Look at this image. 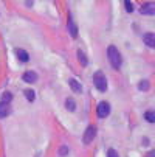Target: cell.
Wrapping results in <instances>:
<instances>
[{
    "instance_id": "6da1fadb",
    "label": "cell",
    "mask_w": 155,
    "mask_h": 157,
    "mask_svg": "<svg viewBox=\"0 0 155 157\" xmlns=\"http://www.w3.org/2000/svg\"><path fill=\"white\" fill-rule=\"evenodd\" d=\"M107 56H109V61H110V65L113 69H121V64H123V58H121V53L118 52V48L115 45H110L107 48Z\"/></svg>"
},
{
    "instance_id": "7a4b0ae2",
    "label": "cell",
    "mask_w": 155,
    "mask_h": 157,
    "mask_svg": "<svg viewBox=\"0 0 155 157\" xmlns=\"http://www.w3.org/2000/svg\"><path fill=\"white\" fill-rule=\"evenodd\" d=\"M93 82H95V86H96V89L99 92H105L107 90V79L102 75V72H96L93 75Z\"/></svg>"
},
{
    "instance_id": "3957f363",
    "label": "cell",
    "mask_w": 155,
    "mask_h": 157,
    "mask_svg": "<svg viewBox=\"0 0 155 157\" xmlns=\"http://www.w3.org/2000/svg\"><path fill=\"white\" fill-rule=\"evenodd\" d=\"M96 114H98L99 118H105L110 114V104L107 101H101L96 107Z\"/></svg>"
},
{
    "instance_id": "277c9868",
    "label": "cell",
    "mask_w": 155,
    "mask_h": 157,
    "mask_svg": "<svg viewBox=\"0 0 155 157\" xmlns=\"http://www.w3.org/2000/svg\"><path fill=\"white\" fill-rule=\"evenodd\" d=\"M95 136H96V128L95 126H88L87 129H85V132H84V143L85 145H88V143H92L93 142V139H95Z\"/></svg>"
},
{
    "instance_id": "5b68a950",
    "label": "cell",
    "mask_w": 155,
    "mask_h": 157,
    "mask_svg": "<svg viewBox=\"0 0 155 157\" xmlns=\"http://www.w3.org/2000/svg\"><path fill=\"white\" fill-rule=\"evenodd\" d=\"M143 40H144V44H146L147 47H150V48L155 47V34H153V33H146V34H143Z\"/></svg>"
},
{
    "instance_id": "8992f818",
    "label": "cell",
    "mask_w": 155,
    "mask_h": 157,
    "mask_svg": "<svg viewBox=\"0 0 155 157\" xmlns=\"http://www.w3.org/2000/svg\"><path fill=\"white\" fill-rule=\"evenodd\" d=\"M140 13H141V14H146V16H153V14H155V6H153V3H147V5L141 6Z\"/></svg>"
},
{
    "instance_id": "52a82bcc",
    "label": "cell",
    "mask_w": 155,
    "mask_h": 157,
    "mask_svg": "<svg viewBox=\"0 0 155 157\" xmlns=\"http://www.w3.org/2000/svg\"><path fill=\"white\" fill-rule=\"evenodd\" d=\"M11 114V107L6 103H0V118H5Z\"/></svg>"
},
{
    "instance_id": "ba28073f",
    "label": "cell",
    "mask_w": 155,
    "mask_h": 157,
    "mask_svg": "<svg viewBox=\"0 0 155 157\" xmlns=\"http://www.w3.org/2000/svg\"><path fill=\"white\" fill-rule=\"evenodd\" d=\"M24 81H25V82H36V81H37L36 72H31V70L25 72V73H24Z\"/></svg>"
},
{
    "instance_id": "9c48e42d",
    "label": "cell",
    "mask_w": 155,
    "mask_h": 157,
    "mask_svg": "<svg viewBox=\"0 0 155 157\" xmlns=\"http://www.w3.org/2000/svg\"><path fill=\"white\" fill-rule=\"evenodd\" d=\"M16 56H17L19 61H22V62H28V59H30L28 53H27L25 50H22V48H17V50H16Z\"/></svg>"
},
{
    "instance_id": "30bf717a",
    "label": "cell",
    "mask_w": 155,
    "mask_h": 157,
    "mask_svg": "<svg viewBox=\"0 0 155 157\" xmlns=\"http://www.w3.org/2000/svg\"><path fill=\"white\" fill-rule=\"evenodd\" d=\"M68 30H70L72 37H76L78 36V28H76V25H75V22H73L72 17H68Z\"/></svg>"
},
{
    "instance_id": "8fae6325",
    "label": "cell",
    "mask_w": 155,
    "mask_h": 157,
    "mask_svg": "<svg viewBox=\"0 0 155 157\" xmlns=\"http://www.w3.org/2000/svg\"><path fill=\"white\" fill-rule=\"evenodd\" d=\"M68 84H70V87H72V90H73V92H76V94H79V92L82 90L81 84H79V82H78L76 79H73V78H72V79L68 81Z\"/></svg>"
},
{
    "instance_id": "7c38bea8",
    "label": "cell",
    "mask_w": 155,
    "mask_h": 157,
    "mask_svg": "<svg viewBox=\"0 0 155 157\" xmlns=\"http://www.w3.org/2000/svg\"><path fill=\"white\" fill-rule=\"evenodd\" d=\"M11 100H13V94H11V92H3V95H2V103L9 104Z\"/></svg>"
},
{
    "instance_id": "4fadbf2b",
    "label": "cell",
    "mask_w": 155,
    "mask_h": 157,
    "mask_svg": "<svg viewBox=\"0 0 155 157\" xmlns=\"http://www.w3.org/2000/svg\"><path fill=\"white\" fill-rule=\"evenodd\" d=\"M65 107H67L70 112H73V110L76 109V104H75V101H73L72 98H68L67 101H65Z\"/></svg>"
},
{
    "instance_id": "5bb4252c",
    "label": "cell",
    "mask_w": 155,
    "mask_h": 157,
    "mask_svg": "<svg viewBox=\"0 0 155 157\" xmlns=\"http://www.w3.org/2000/svg\"><path fill=\"white\" fill-rule=\"evenodd\" d=\"M24 94H25V97H27V100H28V101H34V97H36L34 90H31V89H27V90H25Z\"/></svg>"
},
{
    "instance_id": "9a60e30c",
    "label": "cell",
    "mask_w": 155,
    "mask_h": 157,
    "mask_svg": "<svg viewBox=\"0 0 155 157\" xmlns=\"http://www.w3.org/2000/svg\"><path fill=\"white\" fill-rule=\"evenodd\" d=\"M78 59H79V62H81L82 65H87V56L84 55V52L78 50Z\"/></svg>"
},
{
    "instance_id": "2e32d148",
    "label": "cell",
    "mask_w": 155,
    "mask_h": 157,
    "mask_svg": "<svg viewBox=\"0 0 155 157\" xmlns=\"http://www.w3.org/2000/svg\"><path fill=\"white\" fill-rule=\"evenodd\" d=\"M144 118H146L149 123H155V115H153V112H152V110L146 112V114H144Z\"/></svg>"
},
{
    "instance_id": "e0dca14e",
    "label": "cell",
    "mask_w": 155,
    "mask_h": 157,
    "mask_svg": "<svg viewBox=\"0 0 155 157\" xmlns=\"http://www.w3.org/2000/svg\"><path fill=\"white\" fill-rule=\"evenodd\" d=\"M149 81H140V84H138V89L140 90H149Z\"/></svg>"
},
{
    "instance_id": "ac0fdd59",
    "label": "cell",
    "mask_w": 155,
    "mask_h": 157,
    "mask_svg": "<svg viewBox=\"0 0 155 157\" xmlns=\"http://www.w3.org/2000/svg\"><path fill=\"white\" fill-rule=\"evenodd\" d=\"M107 157H120V155H118V152H116L113 148H110V149L107 151Z\"/></svg>"
},
{
    "instance_id": "d6986e66",
    "label": "cell",
    "mask_w": 155,
    "mask_h": 157,
    "mask_svg": "<svg viewBox=\"0 0 155 157\" xmlns=\"http://www.w3.org/2000/svg\"><path fill=\"white\" fill-rule=\"evenodd\" d=\"M124 6H126V11H127V13H132V11H134V5H132L130 2H124Z\"/></svg>"
},
{
    "instance_id": "ffe728a7",
    "label": "cell",
    "mask_w": 155,
    "mask_h": 157,
    "mask_svg": "<svg viewBox=\"0 0 155 157\" xmlns=\"http://www.w3.org/2000/svg\"><path fill=\"white\" fill-rule=\"evenodd\" d=\"M67 152H68V146H65V145L61 146V149H59V154H61V155H65Z\"/></svg>"
}]
</instances>
